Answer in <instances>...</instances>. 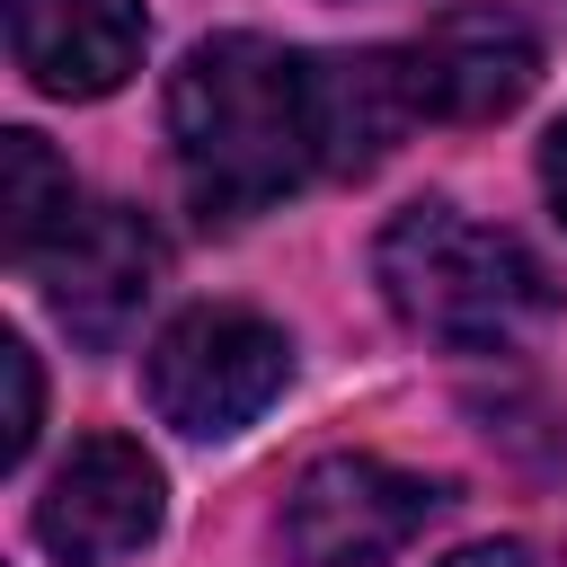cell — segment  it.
I'll return each instance as SVG.
<instances>
[{
    "instance_id": "1",
    "label": "cell",
    "mask_w": 567,
    "mask_h": 567,
    "mask_svg": "<svg viewBox=\"0 0 567 567\" xmlns=\"http://www.w3.org/2000/svg\"><path fill=\"white\" fill-rule=\"evenodd\" d=\"M168 142L177 177L204 213L239 221L284 204L319 168V115H310V53H284L266 35H213L168 80Z\"/></svg>"
},
{
    "instance_id": "2",
    "label": "cell",
    "mask_w": 567,
    "mask_h": 567,
    "mask_svg": "<svg viewBox=\"0 0 567 567\" xmlns=\"http://www.w3.org/2000/svg\"><path fill=\"white\" fill-rule=\"evenodd\" d=\"M372 275H381L390 310H399L416 337L470 346V354L514 346V337L549 310L540 257H532L523 239H505V230L452 213V204H408V213L381 230Z\"/></svg>"
},
{
    "instance_id": "3",
    "label": "cell",
    "mask_w": 567,
    "mask_h": 567,
    "mask_svg": "<svg viewBox=\"0 0 567 567\" xmlns=\"http://www.w3.org/2000/svg\"><path fill=\"white\" fill-rule=\"evenodd\" d=\"M284 372H292L284 328H266L257 310H221L213 301V310H186V319L159 328L142 381H151V408L177 434L213 443V434H239L248 416H266L275 390H284Z\"/></svg>"
},
{
    "instance_id": "4",
    "label": "cell",
    "mask_w": 567,
    "mask_h": 567,
    "mask_svg": "<svg viewBox=\"0 0 567 567\" xmlns=\"http://www.w3.org/2000/svg\"><path fill=\"white\" fill-rule=\"evenodd\" d=\"M434 505H443L434 478L390 470L372 452H337V461L301 470V487L284 505V540L301 567H381L434 523Z\"/></svg>"
},
{
    "instance_id": "5",
    "label": "cell",
    "mask_w": 567,
    "mask_h": 567,
    "mask_svg": "<svg viewBox=\"0 0 567 567\" xmlns=\"http://www.w3.org/2000/svg\"><path fill=\"white\" fill-rule=\"evenodd\" d=\"M35 284H44L53 319H62L80 346H115V337L142 319V301L159 292V239H151V221L124 213V204H80V213L44 239Z\"/></svg>"
},
{
    "instance_id": "6",
    "label": "cell",
    "mask_w": 567,
    "mask_h": 567,
    "mask_svg": "<svg viewBox=\"0 0 567 567\" xmlns=\"http://www.w3.org/2000/svg\"><path fill=\"white\" fill-rule=\"evenodd\" d=\"M159 532V470L142 443L124 434H89L71 443V461L44 478L35 496V540L62 567H115Z\"/></svg>"
},
{
    "instance_id": "7",
    "label": "cell",
    "mask_w": 567,
    "mask_h": 567,
    "mask_svg": "<svg viewBox=\"0 0 567 567\" xmlns=\"http://www.w3.org/2000/svg\"><path fill=\"white\" fill-rule=\"evenodd\" d=\"M399 62H408V89H416V115H443V124H487V115L523 106L532 80H540L532 27L514 9H496V0L443 9Z\"/></svg>"
},
{
    "instance_id": "8",
    "label": "cell",
    "mask_w": 567,
    "mask_h": 567,
    "mask_svg": "<svg viewBox=\"0 0 567 567\" xmlns=\"http://www.w3.org/2000/svg\"><path fill=\"white\" fill-rule=\"evenodd\" d=\"M9 53L44 97H106L142 62V0H9Z\"/></svg>"
},
{
    "instance_id": "9",
    "label": "cell",
    "mask_w": 567,
    "mask_h": 567,
    "mask_svg": "<svg viewBox=\"0 0 567 567\" xmlns=\"http://www.w3.org/2000/svg\"><path fill=\"white\" fill-rule=\"evenodd\" d=\"M310 115H319V168L363 177L390 159V142L416 124V89L399 53H310Z\"/></svg>"
},
{
    "instance_id": "10",
    "label": "cell",
    "mask_w": 567,
    "mask_h": 567,
    "mask_svg": "<svg viewBox=\"0 0 567 567\" xmlns=\"http://www.w3.org/2000/svg\"><path fill=\"white\" fill-rule=\"evenodd\" d=\"M71 213H80V195H71V168L44 151V133H9V142H0V248H9L18 266H35L44 239H53Z\"/></svg>"
},
{
    "instance_id": "11",
    "label": "cell",
    "mask_w": 567,
    "mask_h": 567,
    "mask_svg": "<svg viewBox=\"0 0 567 567\" xmlns=\"http://www.w3.org/2000/svg\"><path fill=\"white\" fill-rule=\"evenodd\" d=\"M0 381H9L0 461H27V443H35V416H44V390H35V354H27V337H0Z\"/></svg>"
},
{
    "instance_id": "12",
    "label": "cell",
    "mask_w": 567,
    "mask_h": 567,
    "mask_svg": "<svg viewBox=\"0 0 567 567\" xmlns=\"http://www.w3.org/2000/svg\"><path fill=\"white\" fill-rule=\"evenodd\" d=\"M540 186H549V204H558V221H567V115H558L549 142H540Z\"/></svg>"
},
{
    "instance_id": "13",
    "label": "cell",
    "mask_w": 567,
    "mask_h": 567,
    "mask_svg": "<svg viewBox=\"0 0 567 567\" xmlns=\"http://www.w3.org/2000/svg\"><path fill=\"white\" fill-rule=\"evenodd\" d=\"M443 567H532V558H523L514 540H478V549H452Z\"/></svg>"
}]
</instances>
